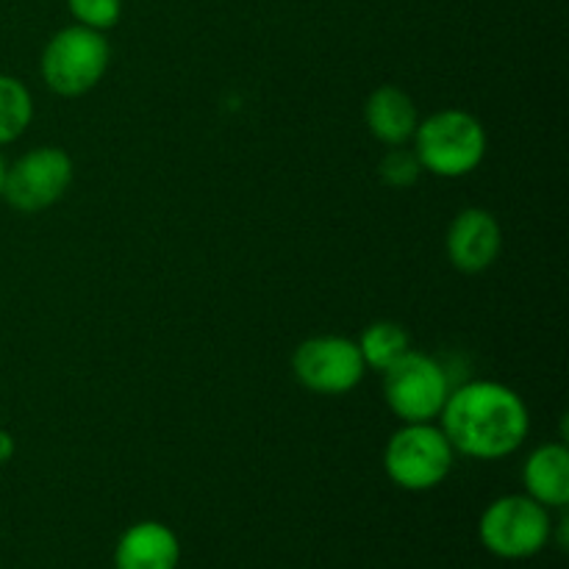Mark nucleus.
I'll list each match as a JSON object with an SVG mask.
<instances>
[{
  "label": "nucleus",
  "instance_id": "f257e3e1",
  "mask_svg": "<svg viewBox=\"0 0 569 569\" xmlns=\"http://www.w3.org/2000/svg\"><path fill=\"white\" fill-rule=\"evenodd\" d=\"M439 426L459 456L498 461L526 445L531 415L526 400L506 383L467 381L450 389Z\"/></svg>",
  "mask_w": 569,
  "mask_h": 569
},
{
  "label": "nucleus",
  "instance_id": "f03ea898",
  "mask_svg": "<svg viewBox=\"0 0 569 569\" xmlns=\"http://www.w3.org/2000/svg\"><path fill=\"white\" fill-rule=\"evenodd\" d=\"M411 139L422 172L439 178H465L476 172L489 144L483 122L465 109H442L426 117Z\"/></svg>",
  "mask_w": 569,
  "mask_h": 569
},
{
  "label": "nucleus",
  "instance_id": "7ed1b4c3",
  "mask_svg": "<svg viewBox=\"0 0 569 569\" xmlns=\"http://www.w3.org/2000/svg\"><path fill=\"white\" fill-rule=\"evenodd\" d=\"M456 450L437 422H403L383 448V470L398 489L431 492L450 476Z\"/></svg>",
  "mask_w": 569,
  "mask_h": 569
},
{
  "label": "nucleus",
  "instance_id": "20e7f679",
  "mask_svg": "<svg viewBox=\"0 0 569 569\" xmlns=\"http://www.w3.org/2000/svg\"><path fill=\"white\" fill-rule=\"evenodd\" d=\"M478 539L503 561L533 559L553 539V517L528 495H506L487 506L478 522Z\"/></svg>",
  "mask_w": 569,
  "mask_h": 569
},
{
  "label": "nucleus",
  "instance_id": "39448f33",
  "mask_svg": "<svg viewBox=\"0 0 569 569\" xmlns=\"http://www.w3.org/2000/svg\"><path fill=\"white\" fill-rule=\"evenodd\" d=\"M111 48L103 31L87 26L61 28L42 50V78L50 92L61 98H81L103 81Z\"/></svg>",
  "mask_w": 569,
  "mask_h": 569
},
{
  "label": "nucleus",
  "instance_id": "423d86ee",
  "mask_svg": "<svg viewBox=\"0 0 569 569\" xmlns=\"http://www.w3.org/2000/svg\"><path fill=\"white\" fill-rule=\"evenodd\" d=\"M383 376V400L400 422H437L450 395V378L433 356L409 350Z\"/></svg>",
  "mask_w": 569,
  "mask_h": 569
},
{
  "label": "nucleus",
  "instance_id": "0eeeda50",
  "mask_svg": "<svg viewBox=\"0 0 569 569\" xmlns=\"http://www.w3.org/2000/svg\"><path fill=\"white\" fill-rule=\"evenodd\" d=\"M292 372L309 392L339 398L353 392L365 381L367 365L356 339L328 333L298 345L292 356Z\"/></svg>",
  "mask_w": 569,
  "mask_h": 569
},
{
  "label": "nucleus",
  "instance_id": "6e6552de",
  "mask_svg": "<svg viewBox=\"0 0 569 569\" xmlns=\"http://www.w3.org/2000/svg\"><path fill=\"white\" fill-rule=\"evenodd\" d=\"M72 183V159L61 148H33L6 172L3 198L22 214H37L64 198Z\"/></svg>",
  "mask_w": 569,
  "mask_h": 569
},
{
  "label": "nucleus",
  "instance_id": "1a4fd4ad",
  "mask_svg": "<svg viewBox=\"0 0 569 569\" xmlns=\"http://www.w3.org/2000/svg\"><path fill=\"white\" fill-rule=\"evenodd\" d=\"M503 250V228L487 209L459 211L448 228V259L461 272H483Z\"/></svg>",
  "mask_w": 569,
  "mask_h": 569
},
{
  "label": "nucleus",
  "instance_id": "9d476101",
  "mask_svg": "<svg viewBox=\"0 0 569 569\" xmlns=\"http://www.w3.org/2000/svg\"><path fill=\"white\" fill-rule=\"evenodd\" d=\"M181 542L176 531L159 520H142L117 539L114 569H178Z\"/></svg>",
  "mask_w": 569,
  "mask_h": 569
},
{
  "label": "nucleus",
  "instance_id": "9b49d317",
  "mask_svg": "<svg viewBox=\"0 0 569 569\" xmlns=\"http://www.w3.org/2000/svg\"><path fill=\"white\" fill-rule=\"evenodd\" d=\"M365 122L378 142H383L387 148H400L415 137L417 126H420V111L409 92L387 83L367 98Z\"/></svg>",
  "mask_w": 569,
  "mask_h": 569
},
{
  "label": "nucleus",
  "instance_id": "f8f14e48",
  "mask_svg": "<svg viewBox=\"0 0 569 569\" xmlns=\"http://www.w3.org/2000/svg\"><path fill=\"white\" fill-rule=\"evenodd\" d=\"M526 495L545 509L565 511L569 503V450L561 442L539 445L522 467Z\"/></svg>",
  "mask_w": 569,
  "mask_h": 569
},
{
  "label": "nucleus",
  "instance_id": "ddd939ff",
  "mask_svg": "<svg viewBox=\"0 0 569 569\" xmlns=\"http://www.w3.org/2000/svg\"><path fill=\"white\" fill-rule=\"evenodd\" d=\"M356 345H359L367 370L376 372L389 370L395 361H400L411 350V339L409 333H406V328L389 320L367 326L365 333L356 339Z\"/></svg>",
  "mask_w": 569,
  "mask_h": 569
},
{
  "label": "nucleus",
  "instance_id": "4468645a",
  "mask_svg": "<svg viewBox=\"0 0 569 569\" xmlns=\"http://www.w3.org/2000/svg\"><path fill=\"white\" fill-rule=\"evenodd\" d=\"M31 120L33 98L26 83L14 76H0V144L20 139Z\"/></svg>",
  "mask_w": 569,
  "mask_h": 569
},
{
  "label": "nucleus",
  "instance_id": "2eb2a0df",
  "mask_svg": "<svg viewBox=\"0 0 569 569\" xmlns=\"http://www.w3.org/2000/svg\"><path fill=\"white\" fill-rule=\"evenodd\" d=\"M378 176L387 187L395 189H406V187H415L422 176V167L420 159H417L415 150H406V144L400 148H389L387 156L381 159L378 164Z\"/></svg>",
  "mask_w": 569,
  "mask_h": 569
},
{
  "label": "nucleus",
  "instance_id": "dca6fc26",
  "mask_svg": "<svg viewBox=\"0 0 569 569\" xmlns=\"http://www.w3.org/2000/svg\"><path fill=\"white\" fill-rule=\"evenodd\" d=\"M70 14L78 26L94 28V31H109L120 22L122 0H67Z\"/></svg>",
  "mask_w": 569,
  "mask_h": 569
},
{
  "label": "nucleus",
  "instance_id": "f3484780",
  "mask_svg": "<svg viewBox=\"0 0 569 569\" xmlns=\"http://www.w3.org/2000/svg\"><path fill=\"white\" fill-rule=\"evenodd\" d=\"M11 456H14V439H11L9 431L0 428V465L11 461Z\"/></svg>",
  "mask_w": 569,
  "mask_h": 569
},
{
  "label": "nucleus",
  "instance_id": "a211bd4d",
  "mask_svg": "<svg viewBox=\"0 0 569 569\" xmlns=\"http://www.w3.org/2000/svg\"><path fill=\"white\" fill-rule=\"evenodd\" d=\"M6 172H9V164H6L3 156H0V198H3V189H6Z\"/></svg>",
  "mask_w": 569,
  "mask_h": 569
}]
</instances>
